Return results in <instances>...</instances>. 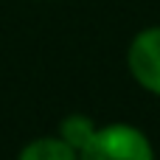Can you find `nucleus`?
Wrapping results in <instances>:
<instances>
[{
    "instance_id": "1",
    "label": "nucleus",
    "mask_w": 160,
    "mask_h": 160,
    "mask_svg": "<svg viewBox=\"0 0 160 160\" xmlns=\"http://www.w3.org/2000/svg\"><path fill=\"white\" fill-rule=\"evenodd\" d=\"M79 160H158L149 135L132 124H107L98 127Z\"/></svg>"
},
{
    "instance_id": "2",
    "label": "nucleus",
    "mask_w": 160,
    "mask_h": 160,
    "mask_svg": "<svg viewBox=\"0 0 160 160\" xmlns=\"http://www.w3.org/2000/svg\"><path fill=\"white\" fill-rule=\"evenodd\" d=\"M127 68L135 84L160 96V25H149L132 37L127 48Z\"/></svg>"
},
{
    "instance_id": "3",
    "label": "nucleus",
    "mask_w": 160,
    "mask_h": 160,
    "mask_svg": "<svg viewBox=\"0 0 160 160\" xmlns=\"http://www.w3.org/2000/svg\"><path fill=\"white\" fill-rule=\"evenodd\" d=\"M17 160H79V152L70 143H65L59 135H42L28 141L20 149Z\"/></svg>"
},
{
    "instance_id": "4",
    "label": "nucleus",
    "mask_w": 160,
    "mask_h": 160,
    "mask_svg": "<svg viewBox=\"0 0 160 160\" xmlns=\"http://www.w3.org/2000/svg\"><path fill=\"white\" fill-rule=\"evenodd\" d=\"M96 129H98V124L87 115V112H70V115H65L62 121H59V138L65 141V143H70L76 152H82L84 146H87V141L96 135Z\"/></svg>"
}]
</instances>
